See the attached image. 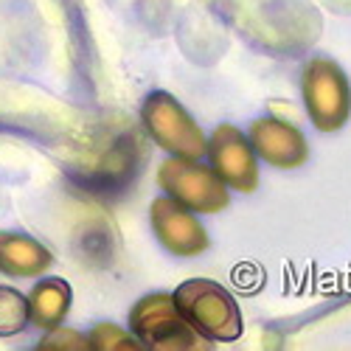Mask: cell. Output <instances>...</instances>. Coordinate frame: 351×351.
<instances>
[{"mask_svg": "<svg viewBox=\"0 0 351 351\" xmlns=\"http://www.w3.org/2000/svg\"><path fill=\"white\" fill-rule=\"evenodd\" d=\"M171 298L197 335L208 343H230L245 329L237 298L211 278H189L174 289Z\"/></svg>", "mask_w": 351, "mask_h": 351, "instance_id": "cell-1", "label": "cell"}, {"mask_svg": "<svg viewBox=\"0 0 351 351\" xmlns=\"http://www.w3.org/2000/svg\"><path fill=\"white\" fill-rule=\"evenodd\" d=\"M130 332L143 348L155 351H197L208 346V340L197 335V329L183 317L174 298L166 292L146 295L132 306Z\"/></svg>", "mask_w": 351, "mask_h": 351, "instance_id": "cell-2", "label": "cell"}, {"mask_svg": "<svg viewBox=\"0 0 351 351\" xmlns=\"http://www.w3.org/2000/svg\"><path fill=\"white\" fill-rule=\"evenodd\" d=\"M306 115L320 132H337L351 119V84L346 71L326 56H315L301 73Z\"/></svg>", "mask_w": 351, "mask_h": 351, "instance_id": "cell-3", "label": "cell"}, {"mask_svg": "<svg viewBox=\"0 0 351 351\" xmlns=\"http://www.w3.org/2000/svg\"><path fill=\"white\" fill-rule=\"evenodd\" d=\"M143 127L152 141L171 158L199 160L208 152V138L202 135L191 112L169 93H152L143 104Z\"/></svg>", "mask_w": 351, "mask_h": 351, "instance_id": "cell-4", "label": "cell"}, {"mask_svg": "<svg viewBox=\"0 0 351 351\" xmlns=\"http://www.w3.org/2000/svg\"><path fill=\"white\" fill-rule=\"evenodd\" d=\"M158 183L171 199H178L194 214H219L230 202L228 186L217 178V171L191 158L163 160L158 169Z\"/></svg>", "mask_w": 351, "mask_h": 351, "instance_id": "cell-5", "label": "cell"}, {"mask_svg": "<svg viewBox=\"0 0 351 351\" xmlns=\"http://www.w3.org/2000/svg\"><path fill=\"white\" fill-rule=\"evenodd\" d=\"M206 155L211 158V169L217 171V178L228 189L242 194L258 189V158L242 130L233 124H219L208 138Z\"/></svg>", "mask_w": 351, "mask_h": 351, "instance_id": "cell-6", "label": "cell"}, {"mask_svg": "<svg viewBox=\"0 0 351 351\" xmlns=\"http://www.w3.org/2000/svg\"><path fill=\"white\" fill-rule=\"evenodd\" d=\"M149 219H152V230L158 242L174 253V256H197L208 247V230L197 219V214L186 206H180L178 199L158 197L149 208Z\"/></svg>", "mask_w": 351, "mask_h": 351, "instance_id": "cell-7", "label": "cell"}, {"mask_svg": "<svg viewBox=\"0 0 351 351\" xmlns=\"http://www.w3.org/2000/svg\"><path fill=\"white\" fill-rule=\"evenodd\" d=\"M247 141L258 160H265L276 169H298L309 160V143L298 127L281 121L276 115L256 119L250 124Z\"/></svg>", "mask_w": 351, "mask_h": 351, "instance_id": "cell-8", "label": "cell"}, {"mask_svg": "<svg viewBox=\"0 0 351 351\" xmlns=\"http://www.w3.org/2000/svg\"><path fill=\"white\" fill-rule=\"evenodd\" d=\"M53 265V256L32 237L23 233H0V273L9 276H37Z\"/></svg>", "mask_w": 351, "mask_h": 351, "instance_id": "cell-9", "label": "cell"}, {"mask_svg": "<svg viewBox=\"0 0 351 351\" xmlns=\"http://www.w3.org/2000/svg\"><path fill=\"white\" fill-rule=\"evenodd\" d=\"M135 158H138V146L132 135H124L115 143L107 146V152L99 155L96 166L84 171V183L87 186H99V189H115L124 186L127 178H132L135 169Z\"/></svg>", "mask_w": 351, "mask_h": 351, "instance_id": "cell-10", "label": "cell"}, {"mask_svg": "<svg viewBox=\"0 0 351 351\" xmlns=\"http://www.w3.org/2000/svg\"><path fill=\"white\" fill-rule=\"evenodd\" d=\"M71 309V287L62 278L43 281L28 298V317L45 332L56 329Z\"/></svg>", "mask_w": 351, "mask_h": 351, "instance_id": "cell-11", "label": "cell"}, {"mask_svg": "<svg viewBox=\"0 0 351 351\" xmlns=\"http://www.w3.org/2000/svg\"><path fill=\"white\" fill-rule=\"evenodd\" d=\"M28 324V301L12 287H0V337H12Z\"/></svg>", "mask_w": 351, "mask_h": 351, "instance_id": "cell-12", "label": "cell"}, {"mask_svg": "<svg viewBox=\"0 0 351 351\" xmlns=\"http://www.w3.org/2000/svg\"><path fill=\"white\" fill-rule=\"evenodd\" d=\"M87 348L93 351H138L143 348L132 332H124L121 326L115 324H99L90 337H87Z\"/></svg>", "mask_w": 351, "mask_h": 351, "instance_id": "cell-13", "label": "cell"}, {"mask_svg": "<svg viewBox=\"0 0 351 351\" xmlns=\"http://www.w3.org/2000/svg\"><path fill=\"white\" fill-rule=\"evenodd\" d=\"M40 348H48V351H84L87 348V340L73 332V329H51V335L40 343Z\"/></svg>", "mask_w": 351, "mask_h": 351, "instance_id": "cell-14", "label": "cell"}]
</instances>
